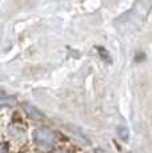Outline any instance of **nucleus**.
Segmentation results:
<instances>
[{"label":"nucleus","instance_id":"nucleus-1","mask_svg":"<svg viewBox=\"0 0 152 153\" xmlns=\"http://www.w3.org/2000/svg\"><path fill=\"white\" fill-rule=\"evenodd\" d=\"M34 140L40 148L47 149L54 144V133L47 128H36L34 131Z\"/></svg>","mask_w":152,"mask_h":153},{"label":"nucleus","instance_id":"nucleus-6","mask_svg":"<svg viewBox=\"0 0 152 153\" xmlns=\"http://www.w3.org/2000/svg\"><path fill=\"white\" fill-rule=\"evenodd\" d=\"M1 153H8V149H7V146L5 145L1 146Z\"/></svg>","mask_w":152,"mask_h":153},{"label":"nucleus","instance_id":"nucleus-3","mask_svg":"<svg viewBox=\"0 0 152 153\" xmlns=\"http://www.w3.org/2000/svg\"><path fill=\"white\" fill-rule=\"evenodd\" d=\"M116 132H118V136L120 137L123 141L130 140V129H128L125 125H119L118 129H116Z\"/></svg>","mask_w":152,"mask_h":153},{"label":"nucleus","instance_id":"nucleus-2","mask_svg":"<svg viewBox=\"0 0 152 153\" xmlns=\"http://www.w3.org/2000/svg\"><path fill=\"white\" fill-rule=\"evenodd\" d=\"M23 108H24V112L27 113V116L30 117V119H32V120H42L43 119L42 113H40L34 105L28 104V102H24V104H23Z\"/></svg>","mask_w":152,"mask_h":153},{"label":"nucleus","instance_id":"nucleus-4","mask_svg":"<svg viewBox=\"0 0 152 153\" xmlns=\"http://www.w3.org/2000/svg\"><path fill=\"white\" fill-rule=\"evenodd\" d=\"M1 104L3 105H13L15 104V99L13 97H3L1 99Z\"/></svg>","mask_w":152,"mask_h":153},{"label":"nucleus","instance_id":"nucleus-5","mask_svg":"<svg viewBox=\"0 0 152 153\" xmlns=\"http://www.w3.org/2000/svg\"><path fill=\"white\" fill-rule=\"evenodd\" d=\"M51 153H68V151H66V149H55Z\"/></svg>","mask_w":152,"mask_h":153}]
</instances>
